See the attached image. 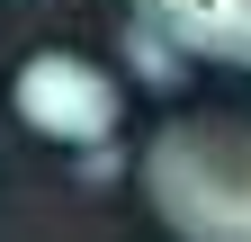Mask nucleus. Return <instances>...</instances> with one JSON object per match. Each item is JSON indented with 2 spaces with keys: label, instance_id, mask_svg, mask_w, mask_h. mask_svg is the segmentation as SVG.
Wrapping results in <instances>:
<instances>
[{
  "label": "nucleus",
  "instance_id": "nucleus-1",
  "mask_svg": "<svg viewBox=\"0 0 251 242\" xmlns=\"http://www.w3.org/2000/svg\"><path fill=\"white\" fill-rule=\"evenodd\" d=\"M144 197L179 242H251V126L171 117L144 153Z\"/></svg>",
  "mask_w": 251,
  "mask_h": 242
},
{
  "label": "nucleus",
  "instance_id": "nucleus-2",
  "mask_svg": "<svg viewBox=\"0 0 251 242\" xmlns=\"http://www.w3.org/2000/svg\"><path fill=\"white\" fill-rule=\"evenodd\" d=\"M9 99H18V117L45 144H81V153L108 144L117 117H126V90L90 63V54H27L18 81H9Z\"/></svg>",
  "mask_w": 251,
  "mask_h": 242
},
{
  "label": "nucleus",
  "instance_id": "nucleus-3",
  "mask_svg": "<svg viewBox=\"0 0 251 242\" xmlns=\"http://www.w3.org/2000/svg\"><path fill=\"white\" fill-rule=\"evenodd\" d=\"M135 18L171 27L188 63H251V0H135Z\"/></svg>",
  "mask_w": 251,
  "mask_h": 242
}]
</instances>
